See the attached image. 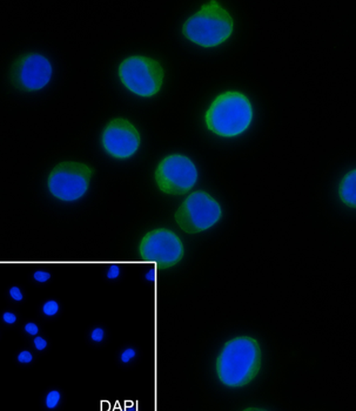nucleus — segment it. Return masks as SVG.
I'll use <instances>...</instances> for the list:
<instances>
[{
  "instance_id": "7",
  "label": "nucleus",
  "mask_w": 356,
  "mask_h": 411,
  "mask_svg": "<svg viewBox=\"0 0 356 411\" xmlns=\"http://www.w3.org/2000/svg\"><path fill=\"white\" fill-rule=\"evenodd\" d=\"M199 181L197 163L182 153H170L159 160L154 170L155 186L163 194H188Z\"/></svg>"
},
{
  "instance_id": "21",
  "label": "nucleus",
  "mask_w": 356,
  "mask_h": 411,
  "mask_svg": "<svg viewBox=\"0 0 356 411\" xmlns=\"http://www.w3.org/2000/svg\"><path fill=\"white\" fill-rule=\"evenodd\" d=\"M30 281L35 287L44 288L50 286L53 281V274L50 271H43V269H39V271H32L30 273Z\"/></svg>"
},
{
  "instance_id": "2",
  "label": "nucleus",
  "mask_w": 356,
  "mask_h": 411,
  "mask_svg": "<svg viewBox=\"0 0 356 411\" xmlns=\"http://www.w3.org/2000/svg\"><path fill=\"white\" fill-rule=\"evenodd\" d=\"M256 119V107L247 93L226 89L209 101L202 121L206 131L219 139H236L251 129Z\"/></svg>"
},
{
  "instance_id": "15",
  "label": "nucleus",
  "mask_w": 356,
  "mask_h": 411,
  "mask_svg": "<svg viewBox=\"0 0 356 411\" xmlns=\"http://www.w3.org/2000/svg\"><path fill=\"white\" fill-rule=\"evenodd\" d=\"M111 340V330L106 323L96 322L89 325L85 331L86 345L94 349H104Z\"/></svg>"
},
{
  "instance_id": "11",
  "label": "nucleus",
  "mask_w": 356,
  "mask_h": 411,
  "mask_svg": "<svg viewBox=\"0 0 356 411\" xmlns=\"http://www.w3.org/2000/svg\"><path fill=\"white\" fill-rule=\"evenodd\" d=\"M355 168L353 167L341 175L337 185V197L341 205L353 210H355Z\"/></svg>"
},
{
  "instance_id": "18",
  "label": "nucleus",
  "mask_w": 356,
  "mask_h": 411,
  "mask_svg": "<svg viewBox=\"0 0 356 411\" xmlns=\"http://www.w3.org/2000/svg\"><path fill=\"white\" fill-rule=\"evenodd\" d=\"M4 295L8 304L17 307V308L23 306L24 303L26 302V299H28V291H26V288L24 287L23 284H10L6 288Z\"/></svg>"
},
{
  "instance_id": "1",
  "label": "nucleus",
  "mask_w": 356,
  "mask_h": 411,
  "mask_svg": "<svg viewBox=\"0 0 356 411\" xmlns=\"http://www.w3.org/2000/svg\"><path fill=\"white\" fill-rule=\"evenodd\" d=\"M263 348L252 335H238L221 347L214 363L219 383L227 389L246 388L259 377L263 367Z\"/></svg>"
},
{
  "instance_id": "8",
  "label": "nucleus",
  "mask_w": 356,
  "mask_h": 411,
  "mask_svg": "<svg viewBox=\"0 0 356 411\" xmlns=\"http://www.w3.org/2000/svg\"><path fill=\"white\" fill-rule=\"evenodd\" d=\"M138 253L145 264L158 266L159 269L166 271L184 260L186 248L178 234L172 229L159 227L148 230L141 237Z\"/></svg>"
},
{
  "instance_id": "6",
  "label": "nucleus",
  "mask_w": 356,
  "mask_h": 411,
  "mask_svg": "<svg viewBox=\"0 0 356 411\" xmlns=\"http://www.w3.org/2000/svg\"><path fill=\"white\" fill-rule=\"evenodd\" d=\"M224 217L220 202L207 190H197L184 199L175 213V221L184 233L197 235L214 228Z\"/></svg>"
},
{
  "instance_id": "19",
  "label": "nucleus",
  "mask_w": 356,
  "mask_h": 411,
  "mask_svg": "<svg viewBox=\"0 0 356 411\" xmlns=\"http://www.w3.org/2000/svg\"><path fill=\"white\" fill-rule=\"evenodd\" d=\"M43 325L44 323L38 318L37 320L35 318H26V320H24L18 331H19L24 340L30 342L32 338H35L39 334L45 333Z\"/></svg>"
},
{
  "instance_id": "5",
  "label": "nucleus",
  "mask_w": 356,
  "mask_h": 411,
  "mask_svg": "<svg viewBox=\"0 0 356 411\" xmlns=\"http://www.w3.org/2000/svg\"><path fill=\"white\" fill-rule=\"evenodd\" d=\"M94 168L78 160H62L51 168L46 178L47 190L62 202L82 200L89 192Z\"/></svg>"
},
{
  "instance_id": "4",
  "label": "nucleus",
  "mask_w": 356,
  "mask_h": 411,
  "mask_svg": "<svg viewBox=\"0 0 356 411\" xmlns=\"http://www.w3.org/2000/svg\"><path fill=\"white\" fill-rule=\"evenodd\" d=\"M116 75L127 92L141 99L157 97L165 84L163 65L151 55L125 57L118 65Z\"/></svg>"
},
{
  "instance_id": "14",
  "label": "nucleus",
  "mask_w": 356,
  "mask_h": 411,
  "mask_svg": "<svg viewBox=\"0 0 356 411\" xmlns=\"http://www.w3.org/2000/svg\"><path fill=\"white\" fill-rule=\"evenodd\" d=\"M64 304L58 298H46L37 307V318L43 323H53L62 318Z\"/></svg>"
},
{
  "instance_id": "3",
  "label": "nucleus",
  "mask_w": 356,
  "mask_h": 411,
  "mask_svg": "<svg viewBox=\"0 0 356 411\" xmlns=\"http://www.w3.org/2000/svg\"><path fill=\"white\" fill-rule=\"evenodd\" d=\"M235 18L224 3H202L181 25V35L190 45L202 50L224 46L235 33Z\"/></svg>"
},
{
  "instance_id": "13",
  "label": "nucleus",
  "mask_w": 356,
  "mask_h": 411,
  "mask_svg": "<svg viewBox=\"0 0 356 411\" xmlns=\"http://www.w3.org/2000/svg\"><path fill=\"white\" fill-rule=\"evenodd\" d=\"M67 402V396L60 385L52 384L47 387L40 397V408L43 411H60Z\"/></svg>"
},
{
  "instance_id": "17",
  "label": "nucleus",
  "mask_w": 356,
  "mask_h": 411,
  "mask_svg": "<svg viewBox=\"0 0 356 411\" xmlns=\"http://www.w3.org/2000/svg\"><path fill=\"white\" fill-rule=\"evenodd\" d=\"M13 360H15V363H16L18 368L31 369L37 365L39 356L32 350L31 347L24 345L15 353Z\"/></svg>"
},
{
  "instance_id": "9",
  "label": "nucleus",
  "mask_w": 356,
  "mask_h": 411,
  "mask_svg": "<svg viewBox=\"0 0 356 411\" xmlns=\"http://www.w3.org/2000/svg\"><path fill=\"white\" fill-rule=\"evenodd\" d=\"M55 73L50 57L39 51H28L17 57L10 67V82L25 93L40 92L50 85Z\"/></svg>"
},
{
  "instance_id": "20",
  "label": "nucleus",
  "mask_w": 356,
  "mask_h": 411,
  "mask_svg": "<svg viewBox=\"0 0 356 411\" xmlns=\"http://www.w3.org/2000/svg\"><path fill=\"white\" fill-rule=\"evenodd\" d=\"M28 343H30L32 350L39 357L46 355L52 349V341H51L50 336L46 333L39 334L35 338H32Z\"/></svg>"
},
{
  "instance_id": "16",
  "label": "nucleus",
  "mask_w": 356,
  "mask_h": 411,
  "mask_svg": "<svg viewBox=\"0 0 356 411\" xmlns=\"http://www.w3.org/2000/svg\"><path fill=\"white\" fill-rule=\"evenodd\" d=\"M23 315L17 307H5L0 315V326L3 330H18L23 323Z\"/></svg>"
},
{
  "instance_id": "22",
  "label": "nucleus",
  "mask_w": 356,
  "mask_h": 411,
  "mask_svg": "<svg viewBox=\"0 0 356 411\" xmlns=\"http://www.w3.org/2000/svg\"><path fill=\"white\" fill-rule=\"evenodd\" d=\"M125 273L119 271H106L103 273V279L109 284H119L124 280Z\"/></svg>"
},
{
  "instance_id": "10",
  "label": "nucleus",
  "mask_w": 356,
  "mask_h": 411,
  "mask_svg": "<svg viewBox=\"0 0 356 411\" xmlns=\"http://www.w3.org/2000/svg\"><path fill=\"white\" fill-rule=\"evenodd\" d=\"M141 143L143 136L139 128L126 118H114L101 131V148L112 159H131L139 152Z\"/></svg>"
},
{
  "instance_id": "12",
  "label": "nucleus",
  "mask_w": 356,
  "mask_h": 411,
  "mask_svg": "<svg viewBox=\"0 0 356 411\" xmlns=\"http://www.w3.org/2000/svg\"><path fill=\"white\" fill-rule=\"evenodd\" d=\"M143 357V350L134 343H126L118 348L116 353V365L118 368L131 370L139 365Z\"/></svg>"
}]
</instances>
